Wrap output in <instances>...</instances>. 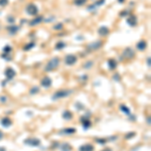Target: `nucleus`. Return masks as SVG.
Instances as JSON below:
<instances>
[{
    "instance_id": "obj_5",
    "label": "nucleus",
    "mask_w": 151,
    "mask_h": 151,
    "mask_svg": "<svg viewBox=\"0 0 151 151\" xmlns=\"http://www.w3.org/2000/svg\"><path fill=\"white\" fill-rule=\"evenodd\" d=\"M26 12L29 15H36L37 12H38V9H37L36 5H34L33 3H29L26 6Z\"/></svg>"
},
{
    "instance_id": "obj_32",
    "label": "nucleus",
    "mask_w": 151,
    "mask_h": 151,
    "mask_svg": "<svg viewBox=\"0 0 151 151\" xmlns=\"http://www.w3.org/2000/svg\"><path fill=\"white\" fill-rule=\"evenodd\" d=\"M96 142H98L100 144H105L107 142V139H96Z\"/></svg>"
},
{
    "instance_id": "obj_28",
    "label": "nucleus",
    "mask_w": 151,
    "mask_h": 151,
    "mask_svg": "<svg viewBox=\"0 0 151 151\" xmlns=\"http://www.w3.org/2000/svg\"><path fill=\"white\" fill-rule=\"evenodd\" d=\"M39 92V89L37 87H34V88H32V89L30 90V95H33V94H37Z\"/></svg>"
},
{
    "instance_id": "obj_4",
    "label": "nucleus",
    "mask_w": 151,
    "mask_h": 151,
    "mask_svg": "<svg viewBox=\"0 0 151 151\" xmlns=\"http://www.w3.org/2000/svg\"><path fill=\"white\" fill-rule=\"evenodd\" d=\"M24 144L29 145V146H33V147H36V146H39L40 144V140L37 139V138H29V139H25L23 141Z\"/></svg>"
},
{
    "instance_id": "obj_39",
    "label": "nucleus",
    "mask_w": 151,
    "mask_h": 151,
    "mask_svg": "<svg viewBox=\"0 0 151 151\" xmlns=\"http://www.w3.org/2000/svg\"><path fill=\"white\" fill-rule=\"evenodd\" d=\"M147 65H148V68H150V57L147 58Z\"/></svg>"
},
{
    "instance_id": "obj_19",
    "label": "nucleus",
    "mask_w": 151,
    "mask_h": 151,
    "mask_svg": "<svg viewBox=\"0 0 151 151\" xmlns=\"http://www.w3.org/2000/svg\"><path fill=\"white\" fill-rule=\"evenodd\" d=\"M7 30L9 31L10 34H15V33L19 30V26H14V25H13V26H8Z\"/></svg>"
},
{
    "instance_id": "obj_13",
    "label": "nucleus",
    "mask_w": 151,
    "mask_h": 151,
    "mask_svg": "<svg viewBox=\"0 0 151 151\" xmlns=\"http://www.w3.org/2000/svg\"><path fill=\"white\" fill-rule=\"evenodd\" d=\"M94 149L95 147L92 144H85L79 148V151H94Z\"/></svg>"
},
{
    "instance_id": "obj_27",
    "label": "nucleus",
    "mask_w": 151,
    "mask_h": 151,
    "mask_svg": "<svg viewBox=\"0 0 151 151\" xmlns=\"http://www.w3.org/2000/svg\"><path fill=\"white\" fill-rule=\"evenodd\" d=\"M62 27H64V25H62V23H57L56 25H53V29L54 30H61Z\"/></svg>"
},
{
    "instance_id": "obj_16",
    "label": "nucleus",
    "mask_w": 151,
    "mask_h": 151,
    "mask_svg": "<svg viewBox=\"0 0 151 151\" xmlns=\"http://www.w3.org/2000/svg\"><path fill=\"white\" fill-rule=\"evenodd\" d=\"M43 20V17L42 16H38V17H36L34 19H32L30 22H29V25H31V26H33V25H36V24H38L40 23L41 21Z\"/></svg>"
},
{
    "instance_id": "obj_35",
    "label": "nucleus",
    "mask_w": 151,
    "mask_h": 151,
    "mask_svg": "<svg viewBox=\"0 0 151 151\" xmlns=\"http://www.w3.org/2000/svg\"><path fill=\"white\" fill-rule=\"evenodd\" d=\"M7 21H8V22H11V23H13V22L15 21V20H14V18L12 17V16H11V17H10V16H8V17H7Z\"/></svg>"
},
{
    "instance_id": "obj_38",
    "label": "nucleus",
    "mask_w": 151,
    "mask_h": 151,
    "mask_svg": "<svg viewBox=\"0 0 151 151\" xmlns=\"http://www.w3.org/2000/svg\"><path fill=\"white\" fill-rule=\"evenodd\" d=\"M134 136H135V133H130V134H128V135L127 136H126V138H130V137H134Z\"/></svg>"
},
{
    "instance_id": "obj_11",
    "label": "nucleus",
    "mask_w": 151,
    "mask_h": 151,
    "mask_svg": "<svg viewBox=\"0 0 151 151\" xmlns=\"http://www.w3.org/2000/svg\"><path fill=\"white\" fill-rule=\"evenodd\" d=\"M98 33L101 36H107L110 33V30H109V28L107 26H101L98 29Z\"/></svg>"
},
{
    "instance_id": "obj_20",
    "label": "nucleus",
    "mask_w": 151,
    "mask_h": 151,
    "mask_svg": "<svg viewBox=\"0 0 151 151\" xmlns=\"http://www.w3.org/2000/svg\"><path fill=\"white\" fill-rule=\"evenodd\" d=\"M62 118H64L65 120H71L73 118V114H72V112H70V111H65L64 113H62Z\"/></svg>"
},
{
    "instance_id": "obj_29",
    "label": "nucleus",
    "mask_w": 151,
    "mask_h": 151,
    "mask_svg": "<svg viewBox=\"0 0 151 151\" xmlns=\"http://www.w3.org/2000/svg\"><path fill=\"white\" fill-rule=\"evenodd\" d=\"M35 45V43L34 42H30L29 44H27V45H25L24 47V50H28V49H30L31 47H33Z\"/></svg>"
},
{
    "instance_id": "obj_22",
    "label": "nucleus",
    "mask_w": 151,
    "mask_h": 151,
    "mask_svg": "<svg viewBox=\"0 0 151 151\" xmlns=\"http://www.w3.org/2000/svg\"><path fill=\"white\" fill-rule=\"evenodd\" d=\"M120 109H121V111H122L123 113H125V114L130 115V110H129V108L127 106H125V105H121Z\"/></svg>"
},
{
    "instance_id": "obj_24",
    "label": "nucleus",
    "mask_w": 151,
    "mask_h": 151,
    "mask_svg": "<svg viewBox=\"0 0 151 151\" xmlns=\"http://www.w3.org/2000/svg\"><path fill=\"white\" fill-rule=\"evenodd\" d=\"M87 1L88 0H74V4L78 6H81V5H84L85 3H87Z\"/></svg>"
},
{
    "instance_id": "obj_21",
    "label": "nucleus",
    "mask_w": 151,
    "mask_h": 151,
    "mask_svg": "<svg viewBox=\"0 0 151 151\" xmlns=\"http://www.w3.org/2000/svg\"><path fill=\"white\" fill-rule=\"evenodd\" d=\"M108 66H109V68H110V70H114V69H116V66H117V62H116L115 60L110 58V60L108 61Z\"/></svg>"
},
{
    "instance_id": "obj_7",
    "label": "nucleus",
    "mask_w": 151,
    "mask_h": 151,
    "mask_svg": "<svg viewBox=\"0 0 151 151\" xmlns=\"http://www.w3.org/2000/svg\"><path fill=\"white\" fill-rule=\"evenodd\" d=\"M4 75H5V77L7 78V80H11V79H13L15 77L16 72L12 68H7L5 70V72H4Z\"/></svg>"
},
{
    "instance_id": "obj_37",
    "label": "nucleus",
    "mask_w": 151,
    "mask_h": 151,
    "mask_svg": "<svg viewBox=\"0 0 151 151\" xmlns=\"http://www.w3.org/2000/svg\"><path fill=\"white\" fill-rule=\"evenodd\" d=\"M113 79H114L115 81H120V77H119V75H115L114 77H113Z\"/></svg>"
},
{
    "instance_id": "obj_44",
    "label": "nucleus",
    "mask_w": 151,
    "mask_h": 151,
    "mask_svg": "<svg viewBox=\"0 0 151 151\" xmlns=\"http://www.w3.org/2000/svg\"><path fill=\"white\" fill-rule=\"evenodd\" d=\"M118 1H119V2H120V3H123V2H124V1H125V0H118Z\"/></svg>"
},
{
    "instance_id": "obj_1",
    "label": "nucleus",
    "mask_w": 151,
    "mask_h": 151,
    "mask_svg": "<svg viewBox=\"0 0 151 151\" xmlns=\"http://www.w3.org/2000/svg\"><path fill=\"white\" fill-rule=\"evenodd\" d=\"M58 65H60V57H56L52 58V60L47 64V66H45V68H44V71L45 72H52V71L56 70L57 68Z\"/></svg>"
},
{
    "instance_id": "obj_10",
    "label": "nucleus",
    "mask_w": 151,
    "mask_h": 151,
    "mask_svg": "<svg viewBox=\"0 0 151 151\" xmlns=\"http://www.w3.org/2000/svg\"><path fill=\"white\" fill-rule=\"evenodd\" d=\"M102 44H103L102 41L97 40V41H94V42H92L91 44L88 45V48H90L91 50L92 49H98V48H100L101 47H102Z\"/></svg>"
},
{
    "instance_id": "obj_12",
    "label": "nucleus",
    "mask_w": 151,
    "mask_h": 151,
    "mask_svg": "<svg viewBox=\"0 0 151 151\" xmlns=\"http://www.w3.org/2000/svg\"><path fill=\"white\" fill-rule=\"evenodd\" d=\"M1 125L3 126L4 128H8V127H10L11 126V124H12V121L8 118V117H4V118H2L1 119Z\"/></svg>"
},
{
    "instance_id": "obj_34",
    "label": "nucleus",
    "mask_w": 151,
    "mask_h": 151,
    "mask_svg": "<svg viewBox=\"0 0 151 151\" xmlns=\"http://www.w3.org/2000/svg\"><path fill=\"white\" fill-rule=\"evenodd\" d=\"M7 101V97H5V96H3V97H0V102L1 103H5Z\"/></svg>"
},
{
    "instance_id": "obj_36",
    "label": "nucleus",
    "mask_w": 151,
    "mask_h": 151,
    "mask_svg": "<svg viewBox=\"0 0 151 151\" xmlns=\"http://www.w3.org/2000/svg\"><path fill=\"white\" fill-rule=\"evenodd\" d=\"M128 14H129V12L127 10H125L124 12H122V13H120L121 16H126V15H128Z\"/></svg>"
},
{
    "instance_id": "obj_41",
    "label": "nucleus",
    "mask_w": 151,
    "mask_h": 151,
    "mask_svg": "<svg viewBox=\"0 0 151 151\" xmlns=\"http://www.w3.org/2000/svg\"><path fill=\"white\" fill-rule=\"evenodd\" d=\"M103 151H112V149H110V148H105Z\"/></svg>"
},
{
    "instance_id": "obj_15",
    "label": "nucleus",
    "mask_w": 151,
    "mask_h": 151,
    "mask_svg": "<svg viewBox=\"0 0 151 151\" xmlns=\"http://www.w3.org/2000/svg\"><path fill=\"white\" fill-rule=\"evenodd\" d=\"M81 121H82L83 126L85 129H88L89 127H91V121L89 120V118H85V117H84V118L81 119Z\"/></svg>"
},
{
    "instance_id": "obj_30",
    "label": "nucleus",
    "mask_w": 151,
    "mask_h": 151,
    "mask_svg": "<svg viewBox=\"0 0 151 151\" xmlns=\"http://www.w3.org/2000/svg\"><path fill=\"white\" fill-rule=\"evenodd\" d=\"M8 4V0H0V6H6Z\"/></svg>"
},
{
    "instance_id": "obj_23",
    "label": "nucleus",
    "mask_w": 151,
    "mask_h": 151,
    "mask_svg": "<svg viewBox=\"0 0 151 151\" xmlns=\"http://www.w3.org/2000/svg\"><path fill=\"white\" fill-rule=\"evenodd\" d=\"M66 42H64V41H60V42H57V45H56V48L57 49H62L66 47Z\"/></svg>"
},
{
    "instance_id": "obj_2",
    "label": "nucleus",
    "mask_w": 151,
    "mask_h": 151,
    "mask_svg": "<svg viewBox=\"0 0 151 151\" xmlns=\"http://www.w3.org/2000/svg\"><path fill=\"white\" fill-rule=\"evenodd\" d=\"M73 93L72 90H61V91H57L53 95H52V100L53 101H57V100H60L62 98H66Z\"/></svg>"
},
{
    "instance_id": "obj_8",
    "label": "nucleus",
    "mask_w": 151,
    "mask_h": 151,
    "mask_svg": "<svg viewBox=\"0 0 151 151\" xmlns=\"http://www.w3.org/2000/svg\"><path fill=\"white\" fill-rule=\"evenodd\" d=\"M52 81L49 77H44L40 82V85L43 88H49L50 86H52Z\"/></svg>"
},
{
    "instance_id": "obj_43",
    "label": "nucleus",
    "mask_w": 151,
    "mask_h": 151,
    "mask_svg": "<svg viewBox=\"0 0 151 151\" xmlns=\"http://www.w3.org/2000/svg\"><path fill=\"white\" fill-rule=\"evenodd\" d=\"M147 123L150 124V117H148V118H147Z\"/></svg>"
},
{
    "instance_id": "obj_3",
    "label": "nucleus",
    "mask_w": 151,
    "mask_h": 151,
    "mask_svg": "<svg viewBox=\"0 0 151 151\" xmlns=\"http://www.w3.org/2000/svg\"><path fill=\"white\" fill-rule=\"evenodd\" d=\"M122 57L127 58V60H131V58L135 57V52H134V49H132L131 47H126L123 52Z\"/></svg>"
},
{
    "instance_id": "obj_25",
    "label": "nucleus",
    "mask_w": 151,
    "mask_h": 151,
    "mask_svg": "<svg viewBox=\"0 0 151 151\" xmlns=\"http://www.w3.org/2000/svg\"><path fill=\"white\" fill-rule=\"evenodd\" d=\"M11 50H12V47H10V45H6V47H3V53L8 54V53H10Z\"/></svg>"
},
{
    "instance_id": "obj_42",
    "label": "nucleus",
    "mask_w": 151,
    "mask_h": 151,
    "mask_svg": "<svg viewBox=\"0 0 151 151\" xmlns=\"http://www.w3.org/2000/svg\"><path fill=\"white\" fill-rule=\"evenodd\" d=\"M0 151H6L4 147H0Z\"/></svg>"
},
{
    "instance_id": "obj_18",
    "label": "nucleus",
    "mask_w": 151,
    "mask_h": 151,
    "mask_svg": "<svg viewBox=\"0 0 151 151\" xmlns=\"http://www.w3.org/2000/svg\"><path fill=\"white\" fill-rule=\"evenodd\" d=\"M147 47V42H146L145 40H140L139 42L137 43V48L139 50H144Z\"/></svg>"
},
{
    "instance_id": "obj_6",
    "label": "nucleus",
    "mask_w": 151,
    "mask_h": 151,
    "mask_svg": "<svg viewBox=\"0 0 151 151\" xmlns=\"http://www.w3.org/2000/svg\"><path fill=\"white\" fill-rule=\"evenodd\" d=\"M65 62L68 66H73L77 62V57L75 54H68L65 57Z\"/></svg>"
},
{
    "instance_id": "obj_40",
    "label": "nucleus",
    "mask_w": 151,
    "mask_h": 151,
    "mask_svg": "<svg viewBox=\"0 0 151 151\" xmlns=\"http://www.w3.org/2000/svg\"><path fill=\"white\" fill-rule=\"evenodd\" d=\"M2 138H3V133H2L1 131H0V140H1Z\"/></svg>"
},
{
    "instance_id": "obj_14",
    "label": "nucleus",
    "mask_w": 151,
    "mask_h": 151,
    "mask_svg": "<svg viewBox=\"0 0 151 151\" xmlns=\"http://www.w3.org/2000/svg\"><path fill=\"white\" fill-rule=\"evenodd\" d=\"M127 23L129 25H131V26H135V25L137 24V17L135 15L129 16V17L127 18Z\"/></svg>"
},
{
    "instance_id": "obj_31",
    "label": "nucleus",
    "mask_w": 151,
    "mask_h": 151,
    "mask_svg": "<svg viewBox=\"0 0 151 151\" xmlns=\"http://www.w3.org/2000/svg\"><path fill=\"white\" fill-rule=\"evenodd\" d=\"M1 57L5 58V61H11V57H8L6 53H3V54H1Z\"/></svg>"
},
{
    "instance_id": "obj_17",
    "label": "nucleus",
    "mask_w": 151,
    "mask_h": 151,
    "mask_svg": "<svg viewBox=\"0 0 151 151\" xmlns=\"http://www.w3.org/2000/svg\"><path fill=\"white\" fill-rule=\"evenodd\" d=\"M72 146H71L69 143H62L60 147L61 151H72Z\"/></svg>"
},
{
    "instance_id": "obj_9",
    "label": "nucleus",
    "mask_w": 151,
    "mask_h": 151,
    "mask_svg": "<svg viewBox=\"0 0 151 151\" xmlns=\"http://www.w3.org/2000/svg\"><path fill=\"white\" fill-rule=\"evenodd\" d=\"M76 132H77L76 128H66V129H62L60 132V134L61 135H71V134H75Z\"/></svg>"
},
{
    "instance_id": "obj_33",
    "label": "nucleus",
    "mask_w": 151,
    "mask_h": 151,
    "mask_svg": "<svg viewBox=\"0 0 151 151\" xmlns=\"http://www.w3.org/2000/svg\"><path fill=\"white\" fill-rule=\"evenodd\" d=\"M105 2V0H98L97 2H96L95 4V6H99V5H102V4Z\"/></svg>"
},
{
    "instance_id": "obj_26",
    "label": "nucleus",
    "mask_w": 151,
    "mask_h": 151,
    "mask_svg": "<svg viewBox=\"0 0 151 151\" xmlns=\"http://www.w3.org/2000/svg\"><path fill=\"white\" fill-rule=\"evenodd\" d=\"M93 66H94V61H87L86 64L84 65V68L88 70V69H91Z\"/></svg>"
}]
</instances>
